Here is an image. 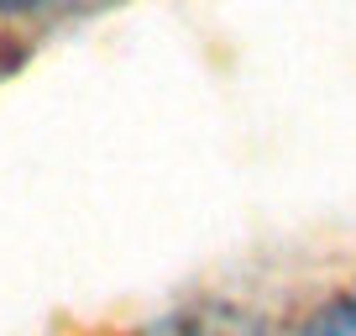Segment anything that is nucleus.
Segmentation results:
<instances>
[{
	"instance_id": "3",
	"label": "nucleus",
	"mask_w": 356,
	"mask_h": 336,
	"mask_svg": "<svg viewBox=\"0 0 356 336\" xmlns=\"http://www.w3.org/2000/svg\"><path fill=\"white\" fill-rule=\"evenodd\" d=\"M0 6H11V11H32V6H42V0H0Z\"/></svg>"
},
{
	"instance_id": "1",
	"label": "nucleus",
	"mask_w": 356,
	"mask_h": 336,
	"mask_svg": "<svg viewBox=\"0 0 356 336\" xmlns=\"http://www.w3.org/2000/svg\"><path fill=\"white\" fill-rule=\"evenodd\" d=\"M142 336H267V326L231 300H194L184 310H168L163 321H152Z\"/></svg>"
},
{
	"instance_id": "2",
	"label": "nucleus",
	"mask_w": 356,
	"mask_h": 336,
	"mask_svg": "<svg viewBox=\"0 0 356 336\" xmlns=\"http://www.w3.org/2000/svg\"><path fill=\"white\" fill-rule=\"evenodd\" d=\"M293 336H356V294H335V300L320 305Z\"/></svg>"
}]
</instances>
